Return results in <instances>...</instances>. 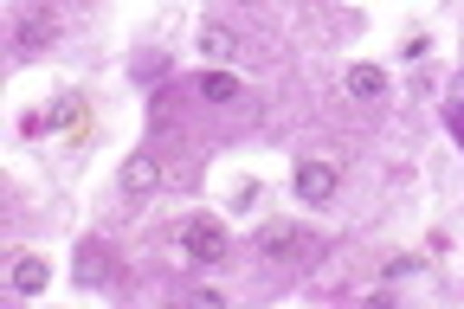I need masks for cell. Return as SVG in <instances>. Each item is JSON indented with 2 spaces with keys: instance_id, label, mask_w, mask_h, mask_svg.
Returning a JSON list of instances; mask_svg holds the SVG:
<instances>
[{
  "instance_id": "cell-9",
  "label": "cell",
  "mask_w": 464,
  "mask_h": 309,
  "mask_svg": "<svg viewBox=\"0 0 464 309\" xmlns=\"http://www.w3.org/2000/svg\"><path fill=\"white\" fill-rule=\"evenodd\" d=\"M45 284H52V265H45V258H20V265H14V290H20V296H39Z\"/></svg>"
},
{
  "instance_id": "cell-10",
  "label": "cell",
  "mask_w": 464,
  "mask_h": 309,
  "mask_svg": "<svg viewBox=\"0 0 464 309\" xmlns=\"http://www.w3.org/2000/svg\"><path fill=\"white\" fill-rule=\"evenodd\" d=\"M445 130L464 142V84H458V91H451V103H445Z\"/></svg>"
},
{
  "instance_id": "cell-8",
  "label": "cell",
  "mask_w": 464,
  "mask_h": 309,
  "mask_svg": "<svg viewBox=\"0 0 464 309\" xmlns=\"http://www.w3.org/2000/svg\"><path fill=\"white\" fill-rule=\"evenodd\" d=\"M200 52H207V58H239V33L219 26V20H207V26H200Z\"/></svg>"
},
{
  "instance_id": "cell-4",
  "label": "cell",
  "mask_w": 464,
  "mask_h": 309,
  "mask_svg": "<svg viewBox=\"0 0 464 309\" xmlns=\"http://www.w3.org/2000/svg\"><path fill=\"white\" fill-rule=\"evenodd\" d=\"M168 180V168H161V155L155 149H142V155H130L123 161V194H155Z\"/></svg>"
},
{
  "instance_id": "cell-2",
  "label": "cell",
  "mask_w": 464,
  "mask_h": 309,
  "mask_svg": "<svg viewBox=\"0 0 464 309\" xmlns=\"http://www.w3.org/2000/svg\"><path fill=\"white\" fill-rule=\"evenodd\" d=\"M174 238H181V252H188L194 265H219V258H226V232H219L213 219H181V232H174Z\"/></svg>"
},
{
  "instance_id": "cell-3",
  "label": "cell",
  "mask_w": 464,
  "mask_h": 309,
  "mask_svg": "<svg viewBox=\"0 0 464 309\" xmlns=\"http://www.w3.org/2000/svg\"><path fill=\"white\" fill-rule=\"evenodd\" d=\"M335 161H297V174H290V188H297V200L304 207H323V200H335Z\"/></svg>"
},
{
  "instance_id": "cell-11",
  "label": "cell",
  "mask_w": 464,
  "mask_h": 309,
  "mask_svg": "<svg viewBox=\"0 0 464 309\" xmlns=\"http://www.w3.org/2000/svg\"><path fill=\"white\" fill-rule=\"evenodd\" d=\"M406 271H420V258H413V252H400V258H387V265H381V277H387V284H400Z\"/></svg>"
},
{
  "instance_id": "cell-6",
  "label": "cell",
  "mask_w": 464,
  "mask_h": 309,
  "mask_svg": "<svg viewBox=\"0 0 464 309\" xmlns=\"http://www.w3.org/2000/svg\"><path fill=\"white\" fill-rule=\"evenodd\" d=\"M342 91L355 97V103H381V97H387V72H381V65H348V72H342Z\"/></svg>"
},
{
  "instance_id": "cell-5",
  "label": "cell",
  "mask_w": 464,
  "mask_h": 309,
  "mask_svg": "<svg viewBox=\"0 0 464 309\" xmlns=\"http://www.w3.org/2000/svg\"><path fill=\"white\" fill-rule=\"evenodd\" d=\"M52 39H58V14H52V7H33V14L20 20V33H14V45H20L26 58H33V52H45Z\"/></svg>"
},
{
  "instance_id": "cell-1",
  "label": "cell",
  "mask_w": 464,
  "mask_h": 309,
  "mask_svg": "<svg viewBox=\"0 0 464 309\" xmlns=\"http://www.w3.org/2000/svg\"><path fill=\"white\" fill-rule=\"evenodd\" d=\"M258 258H271V265H310L316 258V232L310 226H290V219H271V226H258Z\"/></svg>"
},
{
  "instance_id": "cell-7",
  "label": "cell",
  "mask_w": 464,
  "mask_h": 309,
  "mask_svg": "<svg viewBox=\"0 0 464 309\" xmlns=\"http://www.w3.org/2000/svg\"><path fill=\"white\" fill-rule=\"evenodd\" d=\"M194 91H200L207 103H239V97H246V84L232 78V72H200V84H194Z\"/></svg>"
}]
</instances>
